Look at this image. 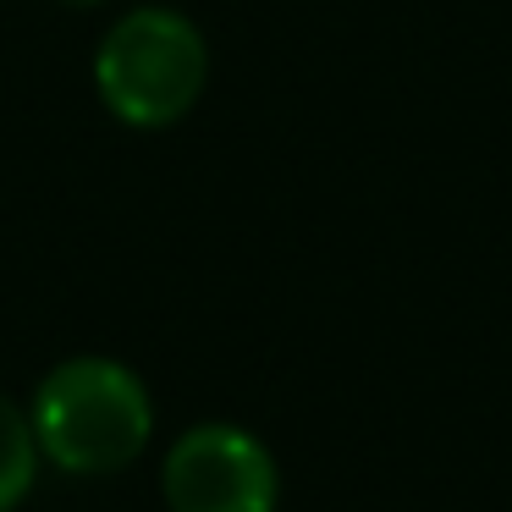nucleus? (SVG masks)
I'll return each mask as SVG.
<instances>
[{
  "label": "nucleus",
  "mask_w": 512,
  "mask_h": 512,
  "mask_svg": "<svg viewBox=\"0 0 512 512\" xmlns=\"http://www.w3.org/2000/svg\"><path fill=\"white\" fill-rule=\"evenodd\" d=\"M28 424L61 474H116L155 435V402L116 358H67L39 380Z\"/></svg>",
  "instance_id": "1"
},
{
  "label": "nucleus",
  "mask_w": 512,
  "mask_h": 512,
  "mask_svg": "<svg viewBox=\"0 0 512 512\" xmlns=\"http://www.w3.org/2000/svg\"><path fill=\"white\" fill-rule=\"evenodd\" d=\"M210 83V45L171 6H138L105 34L94 56V89L127 127H171L199 105Z\"/></svg>",
  "instance_id": "2"
},
{
  "label": "nucleus",
  "mask_w": 512,
  "mask_h": 512,
  "mask_svg": "<svg viewBox=\"0 0 512 512\" xmlns=\"http://www.w3.org/2000/svg\"><path fill=\"white\" fill-rule=\"evenodd\" d=\"M171 512H276L281 468L259 435L243 424H193L177 435L160 468Z\"/></svg>",
  "instance_id": "3"
},
{
  "label": "nucleus",
  "mask_w": 512,
  "mask_h": 512,
  "mask_svg": "<svg viewBox=\"0 0 512 512\" xmlns=\"http://www.w3.org/2000/svg\"><path fill=\"white\" fill-rule=\"evenodd\" d=\"M34 474H39L34 424L12 397H0V512H12L34 490Z\"/></svg>",
  "instance_id": "4"
},
{
  "label": "nucleus",
  "mask_w": 512,
  "mask_h": 512,
  "mask_svg": "<svg viewBox=\"0 0 512 512\" xmlns=\"http://www.w3.org/2000/svg\"><path fill=\"white\" fill-rule=\"evenodd\" d=\"M61 6H105V0H61Z\"/></svg>",
  "instance_id": "5"
}]
</instances>
